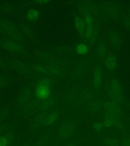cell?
<instances>
[{"instance_id":"19","label":"cell","mask_w":130,"mask_h":146,"mask_svg":"<svg viewBox=\"0 0 130 146\" xmlns=\"http://www.w3.org/2000/svg\"><path fill=\"white\" fill-rule=\"evenodd\" d=\"M47 68L50 73H52L53 74H54L55 75H59V74H61L60 69L55 64H51L47 67Z\"/></svg>"},{"instance_id":"28","label":"cell","mask_w":130,"mask_h":146,"mask_svg":"<svg viewBox=\"0 0 130 146\" xmlns=\"http://www.w3.org/2000/svg\"><path fill=\"white\" fill-rule=\"evenodd\" d=\"M0 146H9L5 136L0 137Z\"/></svg>"},{"instance_id":"2","label":"cell","mask_w":130,"mask_h":146,"mask_svg":"<svg viewBox=\"0 0 130 146\" xmlns=\"http://www.w3.org/2000/svg\"><path fill=\"white\" fill-rule=\"evenodd\" d=\"M110 94L115 99L121 100L122 98V92L119 81L117 79L111 81L110 86Z\"/></svg>"},{"instance_id":"20","label":"cell","mask_w":130,"mask_h":146,"mask_svg":"<svg viewBox=\"0 0 130 146\" xmlns=\"http://www.w3.org/2000/svg\"><path fill=\"white\" fill-rule=\"evenodd\" d=\"M98 28L96 25L95 27L94 28V31L93 32L89 40V43L91 45H93L95 43V42L96 41V38H97V36H98Z\"/></svg>"},{"instance_id":"9","label":"cell","mask_w":130,"mask_h":146,"mask_svg":"<svg viewBox=\"0 0 130 146\" xmlns=\"http://www.w3.org/2000/svg\"><path fill=\"white\" fill-rule=\"evenodd\" d=\"M55 100L52 97H51V96L46 99L42 100L41 106L39 108V111H44L48 109L49 108L53 106Z\"/></svg>"},{"instance_id":"5","label":"cell","mask_w":130,"mask_h":146,"mask_svg":"<svg viewBox=\"0 0 130 146\" xmlns=\"http://www.w3.org/2000/svg\"><path fill=\"white\" fill-rule=\"evenodd\" d=\"M75 24L76 29L81 37L85 38V22L80 17H76L75 19Z\"/></svg>"},{"instance_id":"6","label":"cell","mask_w":130,"mask_h":146,"mask_svg":"<svg viewBox=\"0 0 130 146\" xmlns=\"http://www.w3.org/2000/svg\"><path fill=\"white\" fill-rule=\"evenodd\" d=\"M102 81V69L101 66L96 67L93 76V85L95 88H98L101 85Z\"/></svg>"},{"instance_id":"25","label":"cell","mask_w":130,"mask_h":146,"mask_svg":"<svg viewBox=\"0 0 130 146\" xmlns=\"http://www.w3.org/2000/svg\"><path fill=\"white\" fill-rule=\"evenodd\" d=\"M5 136V137L7 140V143L8 144L9 146H10L12 144L14 138V136L13 134L11 133H8Z\"/></svg>"},{"instance_id":"16","label":"cell","mask_w":130,"mask_h":146,"mask_svg":"<svg viewBox=\"0 0 130 146\" xmlns=\"http://www.w3.org/2000/svg\"><path fill=\"white\" fill-rule=\"evenodd\" d=\"M97 51H98V54L99 58H102L105 56L106 53V50L105 45L103 43L99 44L97 47Z\"/></svg>"},{"instance_id":"1","label":"cell","mask_w":130,"mask_h":146,"mask_svg":"<svg viewBox=\"0 0 130 146\" xmlns=\"http://www.w3.org/2000/svg\"><path fill=\"white\" fill-rule=\"evenodd\" d=\"M42 100L37 99L33 101H31L25 105L23 107V111L26 114H30L39 111L41 106Z\"/></svg>"},{"instance_id":"4","label":"cell","mask_w":130,"mask_h":146,"mask_svg":"<svg viewBox=\"0 0 130 146\" xmlns=\"http://www.w3.org/2000/svg\"><path fill=\"white\" fill-rule=\"evenodd\" d=\"M85 22V38L89 40L93 32L94 31V28L95 27L96 25L91 16H86Z\"/></svg>"},{"instance_id":"7","label":"cell","mask_w":130,"mask_h":146,"mask_svg":"<svg viewBox=\"0 0 130 146\" xmlns=\"http://www.w3.org/2000/svg\"><path fill=\"white\" fill-rule=\"evenodd\" d=\"M3 47L7 50H9L11 52L15 51H21L22 48L18 44L12 42V41H6L2 43Z\"/></svg>"},{"instance_id":"14","label":"cell","mask_w":130,"mask_h":146,"mask_svg":"<svg viewBox=\"0 0 130 146\" xmlns=\"http://www.w3.org/2000/svg\"><path fill=\"white\" fill-rule=\"evenodd\" d=\"M32 94L31 90H27L23 93L19 98V103L20 104H23L25 103V102L30 98Z\"/></svg>"},{"instance_id":"15","label":"cell","mask_w":130,"mask_h":146,"mask_svg":"<svg viewBox=\"0 0 130 146\" xmlns=\"http://www.w3.org/2000/svg\"><path fill=\"white\" fill-rule=\"evenodd\" d=\"M81 13L85 16H91V14L94 13V9L89 6H82L79 8Z\"/></svg>"},{"instance_id":"23","label":"cell","mask_w":130,"mask_h":146,"mask_svg":"<svg viewBox=\"0 0 130 146\" xmlns=\"http://www.w3.org/2000/svg\"><path fill=\"white\" fill-rule=\"evenodd\" d=\"M34 69L35 71L37 73L43 74H48V71H47V70L40 65H35L34 66Z\"/></svg>"},{"instance_id":"13","label":"cell","mask_w":130,"mask_h":146,"mask_svg":"<svg viewBox=\"0 0 130 146\" xmlns=\"http://www.w3.org/2000/svg\"><path fill=\"white\" fill-rule=\"evenodd\" d=\"M39 11L36 9L30 10L27 14V18L31 21H37L39 17Z\"/></svg>"},{"instance_id":"26","label":"cell","mask_w":130,"mask_h":146,"mask_svg":"<svg viewBox=\"0 0 130 146\" xmlns=\"http://www.w3.org/2000/svg\"><path fill=\"white\" fill-rule=\"evenodd\" d=\"M48 141V137L47 136H43L40 139L37 146H44Z\"/></svg>"},{"instance_id":"24","label":"cell","mask_w":130,"mask_h":146,"mask_svg":"<svg viewBox=\"0 0 130 146\" xmlns=\"http://www.w3.org/2000/svg\"><path fill=\"white\" fill-rule=\"evenodd\" d=\"M111 42L113 45L117 46L119 44V41L118 36L116 34H112L111 36Z\"/></svg>"},{"instance_id":"17","label":"cell","mask_w":130,"mask_h":146,"mask_svg":"<svg viewBox=\"0 0 130 146\" xmlns=\"http://www.w3.org/2000/svg\"><path fill=\"white\" fill-rule=\"evenodd\" d=\"M92 96L93 94L91 91L89 90L85 91L82 93L80 96V101L85 103L88 100H90L92 98Z\"/></svg>"},{"instance_id":"18","label":"cell","mask_w":130,"mask_h":146,"mask_svg":"<svg viewBox=\"0 0 130 146\" xmlns=\"http://www.w3.org/2000/svg\"><path fill=\"white\" fill-rule=\"evenodd\" d=\"M2 25L3 27L9 32V33L11 35L13 38H16L18 36L15 32V30L12 27L11 25H9V24H7V23H4L2 24Z\"/></svg>"},{"instance_id":"10","label":"cell","mask_w":130,"mask_h":146,"mask_svg":"<svg viewBox=\"0 0 130 146\" xmlns=\"http://www.w3.org/2000/svg\"><path fill=\"white\" fill-rule=\"evenodd\" d=\"M47 116L48 114L47 112H42L40 114L38 115L35 119V126L37 127H39L42 125H43Z\"/></svg>"},{"instance_id":"30","label":"cell","mask_w":130,"mask_h":146,"mask_svg":"<svg viewBox=\"0 0 130 146\" xmlns=\"http://www.w3.org/2000/svg\"><path fill=\"white\" fill-rule=\"evenodd\" d=\"M37 3H38L39 4L44 5L46 3L48 2V1H45V0H40V1H36Z\"/></svg>"},{"instance_id":"31","label":"cell","mask_w":130,"mask_h":146,"mask_svg":"<svg viewBox=\"0 0 130 146\" xmlns=\"http://www.w3.org/2000/svg\"><path fill=\"white\" fill-rule=\"evenodd\" d=\"M23 65L22 64H18L16 65V68H18V69H20V68H23Z\"/></svg>"},{"instance_id":"3","label":"cell","mask_w":130,"mask_h":146,"mask_svg":"<svg viewBox=\"0 0 130 146\" xmlns=\"http://www.w3.org/2000/svg\"><path fill=\"white\" fill-rule=\"evenodd\" d=\"M35 94L37 99L45 100L50 96V89L49 87L45 86H36Z\"/></svg>"},{"instance_id":"11","label":"cell","mask_w":130,"mask_h":146,"mask_svg":"<svg viewBox=\"0 0 130 146\" xmlns=\"http://www.w3.org/2000/svg\"><path fill=\"white\" fill-rule=\"evenodd\" d=\"M59 112L58 111H55L51 113L48 115L47 118L46 119L44 123L43 126H46L53 124V123L56 121L58 117L59 116Z\"/></svg>"},{"instance_id":"12","label":"cell","mask_w":130,"mask_h":146,"mask_svg":"<svg viewBox=\"0 0 130 146\" xmlns=\"http://www.w3.org/2000/svg\"><path fill=\"white\" fill-rule=\"evenodd\" d=\"M54 80L53 78H43L39 80L38 82L37 83L36 86H45L50 88L51 87L53 86V83Z\"/></svg>"},{"instance_id":"22","label":"cell","mask_w":130,"mask_h":146,"mask_svg":"<svg viewBox=\"0 0 130 146\" xmlns=\"http://www.w3.org/2000/svg\"><path fill=\"white\" fill-rule=\"evenodd\" d=\"M101 104L100 103L98 102H94V103H91L89 105V109L91 111H96L97 110H99L100 109Z\"/></svg>"},{"instance_id":"27","label":"cell","mask_w":130,"mask_h":146,"mask_svg":"<svg viewBox=\"0 0 130 146\" xmlns=\"http://www.w3.org/2000/svg\"><path fill=\"white\" fill-rule=\"evenodd\" d=\"M85 68H86V66L85 64H81V66H79L76 71V75L78 76L80 75V74H81L85 71Z\"/></svg>"},{"instance_id":"8","label":"cell","mask_w":130,"mask_h":146,"mask_svg":"<svg viewBox=\"0 0 130 146\" xmlns=\"http://www.w3.org/2000/svg\"><path fill=\"white\" fill-rule=\"evenodd\" d=\"M105 64L109 70L111 71H114V70L117 68V59L116 57L114 55H108L106 60H105Z\"/></svg>"},{"instance_id":"33","label":"cell","mask_w":130,"mask_h":146,"mask_svg":"<svg viewBox=\"0 0 130 146\" xmlns=\"http://www.w3.org/2000/svg\"><path fill=\"white\" fill-rule=\"evenodd\" d=\"M2 81H0V87H1V86H2Z\"/></svg>"},{"instance_id":"29","label":"cell","mask_w":130,"mask_h":146,"mask_svg":"<svg viewBox=\"0 0 130 146\" xmlns=\"http://www.w3.org/2000/svg\"><path fill=\"white\" fill-rule=\"evenodd\" d=\"M108 12L111 16H115L117 15V9L114 7H110L108 9Z\"/></svg>"},{"instance_id":"21","label":"cell","mask_w":130,"mask_h":146,"mask_svg":"<svg viewBox=\"0 0 130 146\" xmlns=\"http://www.w3.org/2000/svg\"><path fill=\"white\" fill-rule=\"evenodd\" d=\"M76 51L79 54H85L87 52L88 49L86 45L83 44H80L76 48Z\"/></svg>"},{"instance_id":"34","label":"cell","mask_w":130,"mask_h":146,"mask_svg":"<svg viewBox=\"0 0 130 146\" xmlns=\"http://www.w3.org/2000/svg\"></svg>"},{"instance_id":"32","label":"cell","mask_w":130,"mask_h":146,"mask_svg":"<svg viewBox=\"0 0 130 146\" xmlns=\"http://www.w3.org/2000/svg\"><path fill=\"white\" fill-rule=\"evenodd\" d=\"M125 23H126V25H127L129 27H130V19H127Z\"/></svg>"}]
</instances>
